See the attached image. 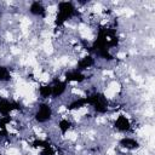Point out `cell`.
Returning <instances> with one entry per match:
<instances>
[{
	"label": "cell",
	"mask_w": 155,
	"mask_h": 155,
	"mask_svg": "<svg viewBox=\"0 0 155 155\" xmlns=\"http://www.w3.org/2000/svg\"><path fill=\"white\" fill-rule=\"evenodd\" d=\"M56 151L52 147H47V148H44L40 150V155H54Z\"/></svg>",
	"instance_id": "cell-17"
},
{
	"label": "cell",
	"mask_w": 155,
	"mask_h": 155,
	"mask_svg": "<svg viewBox=\"0 0 155 155\" xmlns=\"http://www.w3.org/2000/svg\"><path fill=\"white\" fill-rule=\"evenodd\" d=\"M71 126H73V124H71V121L68 120V119H61V120L58 121V128H59L62 136H64V134L71 128Z\"/></svg>",
	"instance_id": "cell-12"
},
{
	"label": "cell",
	"mask_w": 155,
	"mask_h": 155,
	"mask_svg": "<svg viewBox=\"0 0 155 155\" xmlns=\"http://www.w3.org/2000/svg\"><path fill=\"white\" fill-rule=\"evenodd\" d=\"M76 15V7L71 1H59L57 4V13L54 17V25L62 27L68 19Z\"/></svg>",
	"instance_id": "cell-1"
},
{
	"label": "cell",
	"mask_w": 155,
	"mask_h": 155,
	"mask_svg": "<svg viewBox=\"0 0 155 155\" xmlns=\"http://www.w3.org/2000/svg\"><path fill=\"white\" fill-rule=\"evenodd\" d=\"M119 145L124 149H127V150H136L139 148V143L138 140H136L134 138H131V137H124L119 140Z\"/></svg>",
	"instance_id": "cell-10"
},
{
	"label": "cell",
	"mask_w": 155,
	"mask_h": 155,
	"mask_svg": "<svg viewBox=\"0 0 155 155\" xmlns=\"http://www.w3.org/2000/svg\"><path fill=\"white\" fill-rule=\"evenodd\" d=\"M114 127L120 132H128L131 130V122L125 115L120 114L114 122Z\"/></svg>",
	"instance_id": "cell-7"
},
{
	"label": "cell",
	"mask_w": 155,
	"mask_h": 155,
	"mask_svg": "<svg viewBox=\"0 0 155 155\" xmlns=\"http://www.w3.org/2000/svg\"><path fill=\"white\" fill-rule=\"evenodd\" d=\"M12 79L10 69L6 65H0V82H10Z\"/></svg>",
	"instance_id": "cell-14"
},
{
	"label": "cell",
	"mask_w": 155,
	"mask_h": 155,
	"mask_svg": "<svg viewBox=\"0 0 155 155\" xmlns=\"http://www.w3.org/2000/svg\"><path fill=\"white\" fill-rule=\"evenodd\" d=\"M0 155H2V154H0Z\"/></svg>",
	"instance_id": "cell-19"
},
{
	"label": "cell",
	"mask_w": 155,
	"mask_h": 155,
	"mask_svg": "<svg viewBox=\"0 0 155 155\" xmlns=\"http://www.w3.org/2000/svg\"><path fill=\"white\" fill-rule=\"evenodd\" d=\"M85 105H87V98L86 97H79V98L74 99L73 102H70L67 105V109L68 110H78V109L84 108Z\"/></svg>",
	"instance_id": "cell-11"
},
{
	"label": "cell",
	"mask_w": 155,
	"mask_h": 155,
	"mask_svg": "<svg viewBox=\"0 0 155 155\" xmlns=\"http://www.w3.org/2000/svg\"><path fill=\"white\" fill-rule=\"evenodd\" d=\"M87 105H91L97 114H105L109 110V101L102 92H93L87 97Z\"/></svg>",
	"instance_id": "cell-2"
},
{
	"label": "cell",
	"mask_w": 155,
	"mask_h": 155,
	"mask_svg": "<svg viewBox=\"0 0 155 155\" xmlns=\"http://www.w3.org/2000/svg\"><path fill=\"white\" fill-rule=\"evenodd\" d=\"M51 86H52V94H51V97L52 98H58V97H61L65 92L67 86H68V82H65L64 80L63 81L58 80V81H56Z\"/></svg>",
	"instance_id": "cell-8"
},
{
	"label": "cell",
	"mask_w": 155,
	"mask_h": 155,
	"mask_svg": "<svg viewBox=\"0 0 155 155\" xmlns=\"http://www.w3.org/2000/svg\"><path fill=\"white\" fill-rule=\"evenodd\" d=\"M93 65H94V58L88 54V56H85V57H82V58H80L78 61L76 70L84 71V70H86V69H88V68H91Z\"/></svg>",
	"instance_id": "cell-9"
},
{
	"label": "cell",
	"mask_w": 155,
	"mask_h": 155,
	"mask_svg": "<svg viewBox=\"0 0 155 155\" xmlns=\"http://www.w3.org/2000/svg\"><path fill=\"white\" fill-rule=\"evenodd\" d=\"M33 148H35V149H44V148H47V147H51V144L47 142V140H45V139H34L33 142H31V144H30Z\"/></svg>",
	"instance_id": "cell-15"
},
{
	"label": "cell",
	"mask_w": 155,
	"mask_h": 155,
	"mask_svg": "<svg viewBox=\"0 0 155 155\" xmlns=\"http://www.w3.org/2000/svg\"><path fill=\"white\" fill-rule=\"evenodd\" d=\"M52 107L48 103H40L34 114V119L38 124H46L52 119Z\"/></svg>",
	"instance_id": "cell-3"
},
{
	"label": "cell",
	"mask_w": 155,
	"mask_h": 155,
	"mask_svg": "<svg viewBox=\"0 0 155 155\" xmlns=\"http://www.w3.org/2000/svg\"><path fill=\"white\" fill-rule=\"evenodd\" d=\"M39 94H40V97L44 98V99L50 98L51 94H52V86L48 85V84L41 85V86L39 87Z\"/></svg>",
	"instance_id": "cell-13"
},
{
	"label": "cell",
	"mask_w": 155,
	"mask_h": 155,
	"mask_svg": "<svg viewBox=\"0 0 155 155\" xmlns=\"http://www.w3.org/2000/svg\"><path fill=\"white\" fill-rule=\"evenodd\" d=\"M15 110H22V105L16 101H11L0 96V115L7 116Z\"/></svg>",
	"instance_id": "cell-4"
},
{
	"label": "cell",
	"mask_w": 155,
	"mask_h": 155,
	"mask_svg": "<svg viewBox=\"0 0 155 155\" xmlns=\"http://www.w3.org/2000/svg\"><path fill=\"white\" fill-rule=\"evenodd\" d=\"M29 12L35 17H41V18L46 17V7L41 1H33L29 6Z\"/></svg>",
	"instance_id": "cell-6"
},
{
	"label": "cell",
	"mask_w": 155,
	"mask_h": 155,
	"mask_svg": "<svg viewBox=\"0 0 155 155\" xmlns=\"http://www.w3.org/2000/svg\"><path fill=\"white\" fill-rule=\"evenodd\" d=\"M11 116L10 115H7V116H0V130L1 131H4V132H7V130H6V126L11 122Z\"/></svg>",
	"instance_id": "cell-16"
},
{
	"label": "cell",
	"mask_w": 155,
	"mask_h": 155,
	"mask_svg": "<svg viewBox=\"0 0 155 155\" xmlns=\"http://www.w3.org/2000/svg\"><path fill=\"white\" fill-rule=\"evenodd\" d=\"M86 80V75L82 71H79L76 69L68 70L64 74V81L65 82H84Z\"/></svg>",
	"instance_id": "cell-5"
},
{
	"label": "cell",
	"mask_w": 155,
	"mask_h": 155,
	"mask_svg": "<svg viewBox=\"0 0 155 155\" xmlns=\"http://www.w3.org/2000/svg\"><path fill=\"white\" fill-rule=\"evenodd\" d=\"M7 134H8L7 132H4V131H1V130H0V142H1V139H2V138L7 137Z\"/></svg>",
	"instance_id": "cell-18"
}]
</instances>
